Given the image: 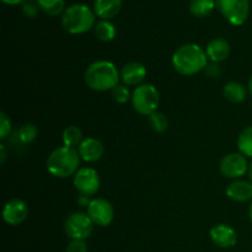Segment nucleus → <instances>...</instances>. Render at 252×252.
<instances>
[{"instance_id":"obj_29","label":"nucleus","mask_w":252,"mask_h":252,"mask_svg":"<svg viewBox=\"0 0 252 252\" xmlns=\"http://www.w3.org/2000/svg\"><path fill=\"white\" fill-rule=\"evenodd\" d=\"M38 9L39 6L37 2L29 1V0H26V1L24 2V6H22V11H24V14L29 17L36 16V15L38 14Z\"/></svg>"},{"instance_id":"obj_23","label":"nucleus","mask_w":252,"mask_h":252,"mask_svg":"<svg viewBox=\"0 0 252 252\" xmlns=\"http://www.w3.org/2000/svg\"><path fill=\"white\" fill-rule=\"evenodd\" d=\"M238 149L246 158H252V126L246 127L239 134Z\"/></svg>"},{"instance_id":"obj_6","label":"nucleus","mask_w":252,"mask_h":252,"mask_svg":"<svg viewBox=\"0 0 252 252\" xmlns=\"http://www.w3.org/2000/svg\"><path fill=\"white\" fill-rule=\"evenodd\" d=\"M94 230V223L83 212H74L66 217L64 221V231L71 240H86Z\"/></svg>"},{"instance_id":"obj_26","label":"nucleus","mask_w":252,"mask_h":252,"mask_svg":"<svg viewBox=\"0 0 252 252\" xmlns=\"http://www.w3.org/2000/svg\"><path fill=\"white\" fill-rule=\"evenodd\" d=\"M111 95H112L113 100L117 103H126L128 102L129 98H132L130 91L129 89L127 88V85H120V84H118L115 89L111 90Z\"/></svg>"},{"instance_id":"obj_16","label":"nucleus","mask_w":252,"mask_h":252,"mask_svg":"<svg viewBox=\"0 0 252 252\" xmlns=\"http://www.w3.org/2000/svg\"><path fill=\"white\" fill-rule=\"evenodd\" d=\"M206 53L208 56V59H211L213 63H220V62L225 61L230 54V44L226 39L217 37L208 42Z\"/></svg>"},{"instance_id":"obj_13","label":"nucleus","mask_w":252,"mask_h":252,"mask_svg":"<svg viewBox=\"0 0 252 252\" xmlns=\"http://www.w3.org/2000/svg\"><path fill=\"white\" fill-rule=\"evenodd\" d=\"M79 155L81 160L86 162H96L103 157L105 153V147L102 142L96 138L89 137L81 142V144L78 147Z\"/></svg>"},{"instance_id":"obj_24","label":"nucleus","mask_w":252,"mask_h":252,"mask_svg":"<svg viewBox=\"0 0 252 252\" xmlns=\"http://www.w3.org/2000/svg\"><path fill=\"white\" fill-rule=\"evenodd\" d=\"M149 126L155 133H164L169 128V120L164 113L157 111L149 116Z\"/></svg>"},{"instance_id":"obj_18","label":"nucleus","mask_w":252,"mask_h":252,"mask_svg":"<svg viewBox=\"0 0 252 252\" xmlns=\"http://www.w3.org/2000/svg\"><path fill=\"white\" fill-rule=\"evenodd\" d=\"M223 96L231 103H241L248 96V90L239 81H229L223 88Z\"/></svg>"},{"instance_id":"obj_17","label":"nucleus","mask_w":252,"mask_h":252,"mask_svg":"<svg viewBox=\"0 0 252 252\" xmlns=\"http://www.w3.org/2000/svg\"><path fill=\"white\" fill-rule=\"evenodd\" d=\"M122 7V0H95L94 12L102 20L116 16Z\"/></svg>"},{"instance_id":"obj_10","label":"nucleus","mask_w":252,"mask_h":252,"mask_svg":"<svg viewBox=\"0 0 252 252\" xmlns=\"http://www.w3.org/2000/svg\"><path fill=\"white\" fill-rule=\"evenodd\" d=\"M249 162L241 153H230L220 160L219 170L228 179H240L249 171Z\"/></svg>"},{"instance_id":"obj_12","label":"nucleus","mask_w":252,"mask_h":252,"mask_svg":"<svg viewBox=\"0 0 252 252\" xmlns=\"http://www.w3.org/2000/svg\"><path fill=\"white\" fill-rule=\"evenodd\" d=\"M211 240L216 246L220 249H230L238 243V233L235 229L226 224L214 225L209 231Z\"/></svg>"},{"instance_id":"obj_34","label":"nucleus","mask_w":252,"mask_h":252,"mask_svg":"<svg viewBox=\"0 0 252 252\" xmlns=\"http://www.w3.org/2000/svg\"><path fill=\"white\" fill-rule=\"evenodd\" d=\"M249 218H250V221L252 224V202H251L250 207H249Z\"/></svg>"},{"instance_id":"obj_9","label":"nucleus","mask_w":252,"mask_h":252,"mask_svg":"<svg viewBox=\"0 0 252 252\" xmlns=\"http://www.w3.org/2000/svg\"><path fill=\"white\" fill-rule=\"evenodd\" d=\"M88 216L93 220L94 225L105 228L113 221L115 209L112 203L105 198L91 199L88 206Z\"/></svg>"},{"instance_id":"obj_27","label":"nucleus","mask_w":252,"mask_h":252,"mask_svg":"<svg viewBox=\"0 0 252 252\" xmlns=\"http://www.w3.org/2000/svg\"><path fill=\"white\" fill-rule=\"evenodd\" d=\"M11 121L5 112L0 113V138L5 139L11 132Z\"/></svg>"},{"instance_id":"obj_20","label":"nucleus","mask_w":252,"mask_h":252,"mask_svg":"<svg viewBox=\"0 0 252 252\" xmlns=\"http://www.w3.org/2000/svg\"><path fill=\"white\" fill-rule=\"evenodd\" d=\"M216 7V0H191L189 11L196 17H206Z\"/></svg>"},{"instance_id":"obj_8","label":"nucleus","mask_w":252,"mask_h":252,"mask_svg":"<svg viewBox=\"0 0 252 252\" xmlns=\"http://www.w3.org/2000/svg\"><path fill=\"white\" fill-rule=\"evenodd\" d=\"M73 184L81 196H94L100 189V175L93 167H81L74 175Z\"/></svg>"},{"instance_id":"obj_15","label":"nucleus","mask_w":252,"mask_h":252,"mask_svg":"<svg viewBox=\"0 0 252 252\" xmlns=\"http://www.w3.org/2000/svg\"><path fill=\"white\" fill-rule=\"evenodd\" d=\"M225 193L229 198L235 202H240V203L251 201L252 182L245 181V180H235L226 187Z\"/></svg>"},{"instance_id":"obj_4","label":"nucleus","mask_w":252,"mask_h":252,"mask_svg":"<svg viewBox=\"0 0 252 252\" xmlns=\"http://www.w3.org/2000/svg\"><path fill=\"white\" fill-rule=\"evenodd\" d=\"M62 25L71 34L85 33L95 26V12L85 4L70 5L62 14Z\"/></svg>"},{"instance_id":"obj_3","label":"nucleus","mask_w":252,"mask_h":252,"mask_svg":"<svg viewBox=\"0 0 252 252\" xmlns=\"http://www.w3.org/2000/svg\"><path fill=\"white\" fill-rule=\"evenodd\" d=\"M80 155L78 149L70 147H59L49 154L47 159V170L58 179H66L78 172L80 166Z\"/></svg>"},{"instance_id":"obj_25","label":"nucleus","mask_w":252,"mask_h":252,"mask_svg":"<svg viewBox=\"0 0 252 252\" xmlns=\"http://www.w3.org/2000/svg\"><path fill=\"white\" fill-rule=\"evenodd\" d=\"M38 135V128L32 123H25L19 129V139L24 144H30L33 142Z\"/></svg>"},{"instance_id":"obj_28","label":"nucleus","mask_w":252,"mask_h":252,"mask_svg":"<svg viewBox=\"0 0 252 252\" xmlns=\"http://www.w3.org/2000/svg\"><path fill=\"white\" fill-rule=\"evenodd\" d=\"M65 252H89L85 240H71L66 246Z\"/></svg>"},{"instance_id":"obj_21","label":"nucleus","mask_w":252,"mask_h":252,"mask_svg":"<svg viewBox=\"0 0 252 252\" xmlns=\"http://www.w3.org/2000/svg\"><path fill=\"white\" fill-rule=\"evenodd\" d=\"M63 143L65 147H70V148H76L81 144L83 142V132L79 127L76 126H69L64 129L63 132Z\"/></svg>"},{"instance_id":"obj_7","label":"nucleus","mask_w":252,"mask_h":252,"mask_svg":"<svg viewBox=\"0 0 252 252\" xmlns=\"http://www.w3.org/2000/svg\"><path fill=\"white\" fill-rule=\"evenodd\" d=\"M216 6L231 25L241 26L249 17L250 0H216Z\"/></svg>"},{"instance_id":"obj_22","label":"nucleus","mask_w":252,"mask_h":252,"mask_svg":"<svg viewBox=\"0 0 252 252\" xmlns=\"http://www.w3.org/2000/svg\"><path fill=\"white\" fill-rule=\"evenodd\" d=\"M37 4L42 11L51 16H58L66 9L64 0H37Z\"/></svg>"},{"instance_id":"obj_33","label":"nucleus","mask_w":252,"mask_h":252,"mask_svg":"<svg viewBox=\"0 0 252 252\" xmlns=\"http://www.w3.org/2000/svg\"><path fill=\"white\" fill-rule=\"evenodd\" d=\"M248 89H249V93L252 95V75L250 78V80H249V84H248Z\"/></svg>"},{"instance_id":"obj_31","label":"nucleus","mask_w":252,"mask_h":252,"mask_svg":"<svg viewBox=\"0 0 252 252\" xmlns=\"http://www.w3.org/2000/svg\"><path fill=\"white\" fill-rule=\"evenodd\" d=\"M5 4H9V5H17V4H21V2H25L26 0H2Z\"/></svg>"},{"instance_id":"obj_14","label":"nucleus","mask_w":252,"mask_h":252,"mask_svg":"<svg viewBox=\"0 0 252 252\" xmlns=\"http://www.w3.org/2000/svg\"><path fill=\"white\" fill-rule=\"evenodd\" d=\"M120 75L121 80L123 81L125 85L139 86V84L147 76V68L142 63H138V62H129V63L125 64L122 66Z\"/></svg>"},{"instance_id":"obj_32","label":"nucleus","mask_w":252,"mask_h":252,"mask_svg":"<svg viewBox=\"0 0 252 252\" xmlns=\"http://www.w3.org/2000/svg\"><path fill=\"white\" fill-rule=\"evenodd\" d=\"M248 175H249V177H250V181L252 182V161H251V164L249 165V171H248Z\"/></svg>"},{"instance_id":"obj_2","label":"nucleus","mask_w":252,"mask_h":252,"mask_svg":"<svg viewBox=\"0 0 252 252\" xmlns=\"http://www.w3.org/2000/svg\"><path fill=\"white\" fill-rule=\"evenodd\" d=\"M84 79L91 90L103 93L115 89L118 85L121 75L112 62L96 61L88 66Z\"/></svg>"},{"instance_id":"obj_19","label":"nucleus","mask_w":252,"mask_h":252,"mask_svg":"<svg viewBox=\"0 0 252 252\" xmlns=\"http://www.w3.org/2000/svg\"><path fill=\"white\" fill-rule=\"evenodd\" d=\"M95 36L102 42H110L116 37V27L108 20H100L94 26Z\"/></svg>"},{"instance_id":"obj_30","label":"nucleus","mask_w":252,"mask_h":252,"mask_svg":"<svg viewBox=\"0 0 252 252\" xmlns=\"http://www.w3.org/2000/svg\"><path fill=\"white\" fill-rule=\"evenodd\" d=\"M7 157V152H6V148H5L4 144H0V162L4 164L5 160H6Z\"/></svg>"},{"instance_id":"obj_11","label":"nucleus","mask_w":252,"mask_h":252,"mask_svg":"<svg viewBox=\"0 0 252 252\" xmlns=\"http://www.w3.org/2000/svg\"><path fill=\"white\" fill-rule=\"evenodd\" d=\"M29 217V206L25 201L19 198L10 199L2 209V219L6 224L12 226L20 225Z\"/></svg>"},{"instance_id":"obj_5","label":"nucleus","mask_w":252,"mask_h":252,"mask_svg":"<svg viewBox=\"0 0 252 252\" xmlns=\"http://www.w3.org/2000/svg\"><path fill=\"white\" fill-rule=\"evenodd\" d=\"M160 103V95L158 89L152 84H143L135 88L132 94V106L142 116L149 117L157 112Z\"/></svg>"},{"instance_id":"obj_1","label":"nucleus","mask_w":252,"mask_h":252,"mask_svg":"<svg viewBox=\"0 0 252 252\" xmlns=\"http://www.w3.org/2000/svg\"><path fill=\"white\" fill-rule=\"evenodd\" d=\"M208 65V56L201 46L187 43L179 47L172 56V66L181 75H194Z\"/></svg>"}]
</instances>
